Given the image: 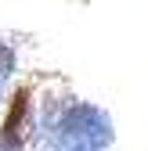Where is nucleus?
<instances>
[{
    "label": "nucleus",
    "mask_w": 148,
    "mask_h": 151,
    "mask_svg": "<svg viewBox=\"0 0 148 151\" xmlns=\"http://www.w3.org/2000/svg\"><path fill=\"white\" fill-rule=\"evenodd\" d=\"M0 151H22V147H11V144H4V140H0Z\"/></svg>",
    "instance_id": "nucleus-4"
},
{
    "label": "nucleus",
    "mask_w": 148,
    "mask_h": 151,
    "mask_svg": "<svg viewBox=\"0 0 148 151\" xmlns=\"http://www.w3.org/2000/svg\"><path fill=\"white\" fill-rule=\"evenodd\" d=\"M112 119L90 101H72L54 133L58 151H105L112 144Z\"/></svg>",
    "instance_id": "nucleus-1"
},
{
    "label": "nucleus",
    "mask_w": 148,
    "mask_h": 151,
    "mask_svg": "<svg viewBox=\"0 0 148 151\" xmlns=\"http://www.w3.org/2000/svg\"><path fill=\"white\" fill-rule=\"evenodd\" d=\"M29 104H33V90L29 86H18L7 101V115L0 122V140L11 144V147H22L25 140V126H29Z\"/></svg>",
    "instance_id": "nucleus-2"
},
{
    "label": "nucleus",
    "mask_w": 148,
    "mask_h": 151,
    "mask_svg": "<svg viewBox=\"0 0 148 151\" xmlns=\"http://www.w3.org/2000/svg\"><path fill=\"white\" fill-rule=\"evenodd\" d=\"M15 68H18L15 47H11V43H0V83H7L11 76H15Z\"/></svg>",
    "instance_id": "nucleus-3"
},
{
    "label": "nucleus",
    "mask_w": 148,
    "mask_h": 151,
    "mask_svg": "<svg viewBox=\"0 0 148 151\" xmlns=\"http://www.w3.org/2000/svg\"><path fill=\"white\" fill-rule=\"evenodd\" d=\"M0 101H4V83H0Z\"/></svg>",
    "instance_id": "nucleus-5"
}]
</instances>
